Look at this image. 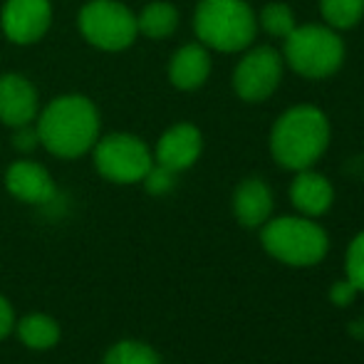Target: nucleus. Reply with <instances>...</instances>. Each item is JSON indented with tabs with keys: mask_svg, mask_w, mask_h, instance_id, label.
I'll list each match as a JSON object with an SVG mask.
<instances>
[{
	"mask_svg": "<svg viewBox=\"0 0 364 364\" xmlns=\"http://www.w3.org/2000/svg\"><path fill=\"white\" fill-rule=\"evenodd\" d=\"M38 136L55 156L77 159L97 144L100 114L87 97H58L45 107L38 122Z\"/></svg>",
	"mask_w": 364,
	"mask_h": 364,
	"instance_id": "f257e3e1",
	"label": "nucleus"
},
{
	"mask_svg": "<svg viewBox=\"0 0 364 364\" xmlns=\"http://www.w3.org/2000/svg\"><path fill=\"white\" fill-rule=\"evenodd\" d=\"M330 144V122L317 107L300 105L285 112L270 132L275 161L292 171L310 168Z\"/></svg>",
	"mask_w": 364,
	"mask_h": 364,
	"instance_id": "f03ea898",
	"label": "nucleus"
},
{
	"mask_svg": "<svg viewBox=\"0 0 364 364\" xmlns=\"http://www.w3.org/2000/svg\"><path fill=\"white\" fill-rule=\"evenodd\" d=\"M193 28L203 45L220 53L245 50L255 38V15L245 0H201Z\"/></svg>",
	"mask_w": 364,
	"mask_h": 364,
	"instance_id": "7ed1b4c3",
	"label": "nucleus"
},
{
	"mask_svg": "<svg viewBox=\"0 0 364 364\" xmlns=\"http://www.w3.org/2000/svg\"><path fill=\"white\" fill-rule=\"evenodd\" d=\"M345 60V45L330 25H305L295 28L285 38V63L297 75L322 80L340 70Z\"/></svg>",
	"mask_w": 364,
	"mask_h": 364,
	"instance_id": "20e7f679",
	"label": "nucleus"
},
{
	"mask_svg": "<svg viewBox=\"0 0 364 364\" xmlns=\"http://www.w3.org/2000/svg\"><path fill=\"white\" fill-rule=\"evenodd\" d=\"M263 248L288 265H315L327 253V235L310 218H275L260 233Z\"/></svg>",
	"mask_w": 364,
	"mask_h": 364,
	"instance_id": "39448f33",
	"label": "nucleus"
},
{
	"mask_svg": "<svg viewBox=\"0 0 364 364\" xmlns=\"http://www.w3.org/2000/svg\"><path fill=\"white\" fill-rule=\"evenodd\" d=\"M80 30L95 48L109 50H124L134 43L136 33V18L117 0H92L82 8L80 13Z\"/></svg>",
	"mask_w": 364,
	"mask_h": 364,
	"instance_id": "423d86ee",
	"label": "nucleus"
},
{
	"mask_svg": "<svg viewBox=\"0 0 364 364\" xmlns=\"http://www.w3.org/2000/svg\"><path fill=\"white\" fill-rule=\"evenodd\" d=\"M151 164V151L132 134H112L95 144V166L107 181L136 183L146 176Z\"/></svg>",
	"mask_w": 364,
	"mask_h": 364,
	"instance_id": "0eeeda50",
	"label": "nucleus"
},
{
	"mask_svg": "<svg viewBox=\"0 0 364 364\" xmlns=\"http://www.w3.org/2000/svg\"><path fill=\"white\" fill-rule=\"evenodd\" d=\"M283 58L273 48H255L238 63L233 75V87L240 100L263 102L280 85Z\"/></svg>",
	"mask_w": 364,
	"mask_h": 364,
	"instance_id": "6e6552de",
	"label": "nucleus"
},
{
	"mask_svg": "<svg viewBox=\"0 0 364 364\" xmlns=\"http://www.w3.org/2000/svg\"><path fill=\"white\" fill-rule=\"evenodd\" d=\"M53 20L48 0H8L3 10V30L13 43L30 45L45 35Z\"/></svg>",
	"mask_w": 364,
	"mask_h": 364,
	"instance_id": "1a4fd4ad",
	"label": "nucleus"
},
{
	"mask_svg": "<svg viewBox=\"0 0 364 364\" xmlns=\"http://www.w3.org/2000/svg\"><path fill=\"white\" fill-rule=\"evenodd\" d=\"M5 186L18 201L33 203V206H45L58 196L48 168L35 161H15L5 173Z\"/></svg>",
	"mask_w": 364,
	"mask_h": 364,
	"instance_id": "9d476101",
	"label": "nucleus"
},
{
	"mask_svg": "<svg viewBox=\"0 0 364 364\" xmlns=\"http://www.w3.org/2000/svg\"><path fill=\"white\" fill-rule=\"evenodd\" d=\"M38 117V92L25 77H0V122L8 127H25Z\"/></svg>",
	"mask_w": 364,
	"mask_h": 364,
	"instance_id": "9b49d317",
	"label": "nucleus"
},
{
	"mask_svg": "<svg viewBox=\"0 0 364 364\" xmlns=\"http://www.w3.org/2000/svg\"><path fill=\"white\" fill-rule=\"evenodd\" d=\"M201 132L193 124H176L159 139L156 144V164L171 168V171H183L193 166L201 156Z\"/></svg>",
	"mask_w": 364,
	"mask_h": 364,
	"instance_id": "f8f14e48",
	"label": "nucleus"
},
{
	"mask_svg": "<svg viewBox=\"0 0 364 364\" xmlns=\"http://www.w3.org/2000/svg\"><path fill=\"white\" fill-rule=\"evenodd\" d=\"M233 211L235 218L245 225V228H255L268 220L273 211V196L270 188L265 186L260 178H245L233 193Z\"/></svg>",
	"mask_w": 364,
	"mask_h": 364,
	"instance_id": "ddd939ff",
	"label": "nucleus"
},
{
	"mask_svg": "<svg viewBox=\"0 0 364 364\" xmlns=\"http://www.w3.org/2000/svg\"><path fill=\"white\" fill-rule=\"evenodd\" d=\"M290 198L297 211H302L305 216H322L332 206L335 193L325 176L302 168L290 186Z\"/></svg>",
	"mask_w": 364,
	"mask_h": 364,
	"instance_id": "4468645a",
	"label": "nucleus"
},
{
	"mask_svg": "<svg viewBox=\"0 0 364 364\" xmlns=\"http://www.w3.org/2000/svg\"><path fill=\"white\" fill-rule=\"evenodd\" d=\"M211 73V60L203 45H186L171 58L168 77L178 90H198Z\"/></svg>",
	"mask_w": 364,
	"mask_h": 364,
	"instance_id": "2eb2a0df",
	"label": "nucleus"
},
{
	"mask_svg": "<svg viewBox=\"0 0 364 364\" xmlns=\"http://www.w3.org/2000/svg\"><path fill=\"white\" fill-rule=\"evenodd\" d=\"M15 332H18V340L28 350L35 352L53 350L60 342V335H63L58 320L45 315V312H30V315H25L20 322H15Z\"/></svg>",
	"mask_w": 364,
	"mask_h": 364,
	"instance_id": "dca6fc26",
	"label": "nucleus"
},
{
	"mask_svg": "<svg viewBox=\"0 0 364 364\" xmlns=\"http://www.w3.org/2000/svg\"><path fill=\"white\" fill-rule=\"evenodd\" d=\"M178 13L168 3H151L144 8V13L136 18V28L149 38H168L176 30Z\"/></svg>",
	"mask_w": 364,
	"mask_h": 364,
	"instance_id": "f3484780",
	"label": "nucleus"
},
{
	"mask_svg": "<svg viewBox=\"0 0 364 364\" xmlns=\"http://www.w3.org/2000/svg\"><path fill=\"white\" fill-rule=\"evenodd\" d=\"M102 364H161V357L146 342L122 340L107 350Z\"/></svg>",
	"mask_w": 364,
	"mask_h": 364,
	"instance_id": "a211bd4d",
	"label": "nucleus"
},
{
	"mask_svg": "<svg viewBox=\"0 0 364 364\" xmlns=\"http://www.w3.org/2000/svg\"><path fill=\"white\" fill-rule=\"evenodd\" d=\"M322 18L330 28H355L364 15V0H320Z\"/></svg>",
	"mask_w": 364,
	"mask_h": 364,
	"instance_id": "6ab92c4d",
	"label": "nucleus"
},
{
	"mask_svg": "<svg viewBox=\"0 0 364 364\" xmlns=\"http://www.w3.org/2000/svg\"><path fill=\"white\" fill-rule=\"evenodd\" d=\"M260 25H263L265 33L275 35V38H288L292 30L297 28L292 10L288 8V5H283V3L265 5L263 13H260Z\"/></svg>",
	"mask_w": 364,
	"mask_h": 364,
	"instance_id": "aec40b11",
	"label": "nucleus"
},
{
	"mask_svg": "<svg viewBox=\"0 0 364 364\" xmlns=\"http://www.w3.org/2000/svg\"><path fill=\"white\" fill-rule=\"evenodd\" d=\"M347 280L357 290H364V233L357 235L347 250Z\"/></svg>",
	"mask_w": 364,
	"mask_h": 364,
	"instance_id": "412c9836",
	"label": "nucleus"
},
{
	"mask_svg": "<svg viewBox=\"0 0 364 364\" xmlns=\"http://www.w3.org/2000/svg\"><path fill=\"white\" fill-rule=\"evenodd\" d=\"M146 186L149 193H154V196H161V193H168L173 188V183H176V171H171V168L161 166V164H156L146 171V176L141 178Z\"/></svg>",
	"mask_w": 364,
	"mask_h": 364,
	"instance_id": "4be33fe9",
	"label": "nucleus"
},
{
	"mask_svg": "<svg viewBox=\"0 0 364 364\" xmlns=\"http://www.w3.org/2000/svg\"><path fill=\"white\" fill-rule=\"evenodd\" d=\"M13 330H15V310L8 297L0 295V340H5Z\"/></svg>",
	"mask_w": 364,
	"mask_h": 364,
	"instance_id": "5701e85b",
	"label": "nucleus"
},
{
	"mask_svg": "<svg viewBox=\"0 0 364 364\" xmlns=\"http://www.w3.org/2000/svg\"><path fill=\"white\" fill-rule=\"evenodd\" d=\"M18 134H15V146L20 149V151H33L35 146L40 144V136H38V127L35 129H30V124L25 127H18Z\"/></svg>",
	"mask_w": 364,
	"mask_h": 364,
	"instance_id": "b1692460",
	"label": "nucleus"
},
{
	"mask_svg": "<svg viewBox=\"0 0 364 364\" xmlns=\"http://www.w3.org/2000/svg\"><path fill=\"white\" fill-rule=\"evenodd\" d=\"M355 292H357L355 285H352L350 280H345V283H337L335 288H332L330 297H332L335 305H350L352 297H355Z\"/></svg>",
	"mask_w": 364,
	"mask_h": 364,
	"instance_id": "393cba45",
	"label": "nucleus"
}]
</instances>
